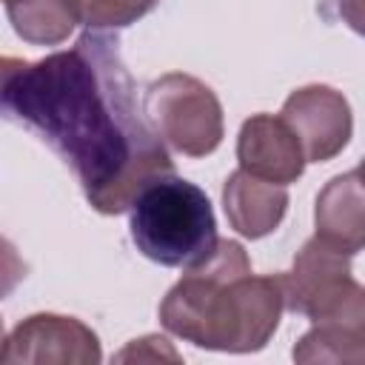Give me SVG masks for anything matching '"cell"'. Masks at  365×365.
I'll return each instance as SVG.
<instances>
[{
    "instance_id": "obj_4",
    "label": "cell",
    "mask_w": 365,
    "mask_h": 365,
    "mask_svg": "<svg viewBox=\"0 0 365 365\" xmlns=\"http://www.w3.org/2000/svg\"><path fill=\"white\" fill-rule=\"evenodd\" d=\"M143 114L165 145L185 157H208L225 134L222 103L208 83L185 71H168L148 83Z\"/></svg>"
},
{
    "instance_id": "obj_7",
    "label": "cell",
    "mask_w": 365,
    "mask_h": 365,
    "mask_svg": "<svg viewBox=\"0 0 365 365\" xmlns=\"http://www.w3.org/2000/svg\"><path fill=\"white\" fill-rule=\"evenodd\" d=\"M279 117L294 128L308 163H328L351 143L354 114L342 91L325 83H308L294 88Z\"/></svg>"
},
{
    "instance_id": "obj_14",
    "label": "cell",
    "mask_w": 365,
    "mask_h": 365,
    "mask_svg": "<svg viewBox=\"0 0 365 365\" xmlns=\"http://www.w3.org/2000/svg\"><path fill=\"white\" fill-rule=\"evenodd\" d=\"M163 359L180 362V354L160 334H145L140 339H131L120 354H114V362H163Z\"/></svg>"
},
{
    "instance_id": "obj_13",
    "label": "cell",
    "mask_w": 365,
    "mask_h": 365,
    "mask_svg": "<svg viewBox=\"0 0 365 365\" xmlns=\"http://www.w3.org/2000/svg\"><path fill=\"white\" fill-rule=\"evenodd\" d=\"M160 0H74L77 17L91 31L125 29L157 9Z\"/></svg>"
},
{
    "instance_id": "obj_15",
    "label": "cell",
    "mask_w": 365,
    "mask_h": 365,
    "mask_svg": "<svg viewBox=\"0 0 365 365\" xmlns=\"http://www.w3.org/2000/svg\"><path fill=\"white\" fill-rule=\"evenodd\" d=\"M336 3H339V17L348 23V29L365 37V0H336Z\"/></svg>"
},
{
    "instance_id": "obj_5",
    "label": "cell",
    "mask_w": 365,
    "mask_h": 365,
    "mask_svg": "<svg viewBox=\"0 0 365 365\" xmlns=\"http://www.w3.org/2000/svg\"><path fill=\"white\" fill-rule=\"evenodd\" d=\"M282 282L285 308L311 322L365 319V285L351 274V254L322 242L317 234L297 251Z\"/></svg>"
},
{
    "instance_id": "obj_1",
    "label": "cell",
    "mask_w": 365,
    "mask_h": 365,
    "mask_svg": "<svg viewBox=\"0 0 365 365\" xmlns=\"http://www.w3.org/2000/svg\"><path fill=\"white\" fill-rule=\"evenodd\" d=\"M0 100L60 154L100 214L128 211L148 182L174 174L160 134L140 117L117 37L88 29L66 51L3 57Z\"/></svg>"
},
{
    "instance_id": "obj_9",
    "label": "cell",
    "mask_w": 365,
    "mask_h": 365,
    "mask_svg": "<svg viewBox=\"0 0 365 365\" xmlns=\"http://www.w3.org/2000/svg\"><path fill=\"white\" fill-rule=\"evenodd\" d=\"M222 208L228 225L245 240H262L279 228L288 211V188L245 168L228 174L222 185Z\"/></svg>"
},
{
    "instance_id": "obj_8",
    "label": "cell",
    "mask_w": 365,
    "mask_h": 365,
    "mask_svg": "<svg viewBox=\"0 0 365 365\" xmlns=\"http://www.w3.org/2000/svg\"><path fill=\"white\" fill-rule=\"evenodd\" d=\"M237 163L254 177L288 185L305 171V151L294 128L279 114H251L237 134Z\"/></svg>"
},
{
    "instance_id": "obj_10",
    "label": "cell",
    "mask_w": 365,
    "mask_h": 365,
    "mask_svg": "<svg viewBox=\"0 0 365 365\" xmlns=\"http://www.w3.org/2000/svg\"><path fill=\"white\" fill-rule=\"evenodd\" d=\"M317 237L345 254L365 248V180L359 171L331 177L314 202Z\"/></svg>"
},
{
    "instance_id": "obj_12",
    "label": "cell",
    "mask_w": 365,
    "mask_h": 365,
    "mask_svg": "<svg viewBox=\"0 0 365 365\" xmlns=\"http://www.w3.org/2000/svg\"><path fill=\"white\" fill-rule=\"evenodd\" d=\"M17 37L31 46H60L80 23L74 0H3Z\"/></svg>"
},
{
    "instance_id": "obj_6",
    "label": "cell",
    "mask_w": 365,
    "mask_h": 365,
    "mask_svg": "<svg viewBox=\"0 0 365 365\" xmlns=\"http://www.w3.org/2000/svg\"><path fill=\"white\" fill-rule=\"evenodd\" d=\"M103 348L97 334L77 317L31 314L20 319L3 339L0 362L6 365H97Z\"/></svg>"
},
{
    "instance_id": "obj_3",
    "label": "cell",
    "mask_w": 365,
    "mask_h": 365,
    "mask_svg": "<svg viewBox=\"0 0 365 365\" xmlns=\"http://www.w3.org/2000/svg\"><path fill=\"white\" fill-rule=\"evenodd\" d=\"M128 211L131 242L145 259L157 265H197L220 242L208 194L177 174H165L148 182Z\"/></svg>"
},
{
    "instance_id": "obj_11",
    "label": "cell",
    "mask_w": 365,
    "mask_h": 365,
    "mask_svg": "<svg viewBox=\"0 0 365 365\" xmlns=\"http://www.w3.org/2000/svg\"><path fill=\"white\" fill-rule=\"evenodd\" d=\"M291 356L299 365H365V319L311 322Z\"/></svg>"
},
{
    "instance_id": "obj_2",
    "label": "cell",
    "mask_w": 365,
    "mask_h": 365,
    "mask_svg": "<svg viewBox=\"0 0 365 365\" xmlns=\"http://www.w3.org/2000/svg\"><path fill=\"white\" fill-rule=\"evenodd\" d=\"M285 311L282 274H254L237 240L217 248L168 288L160 322L168 334L225 354H254L268 345Z\"/></svg>"
},
{
    "instance_id": "obj_16",
    "label": "cell",
    "mask_w": 365,
    "mask_h": 365,
    "mask_svg": "<svg viewBox=\"0 0 365 365\" xmlns=\"http://www.w3.org/2000/svg\"><path fill=\"white\" fill-rule=\"evenodd\" d=\"M356 171H359V177H362V180H365V157H362V163H359V165H356Z\"/></svg>"
}]
</instances>
